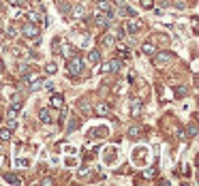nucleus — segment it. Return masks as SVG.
Returning a JSON list of instances; mask_svg holds the SVG:
<instances>
[{"label": "nucleus", "instance_id": "bb28decb", "mask_svg": "<svg viewBox=\"0 0 199 186\" xmlns=\"http://www.w3.org/2000/svg\"><path fill=\"white\" fill-rule=\"evenodd\" d=\"M0 163H2V154H0Z\"/></svg>", "mask_w": 199, "mask_h": 186}, {"label": "nucleus", "instance_id": "5701e85b", "mask_svg": "<svg viewBox=\"0 0 199 186\" xmlns=\"http://www.w3.org/2000/svg\"><path fill=\"white\" fill-rule=\"evenodd\" d=\"M45 71H47V73H51V75H54V73H56V71H58V66H56V64H54V62H50V64H47V66H45Z\"/></svg>", "mask_w": 199, "mask_h": 186}, {"label": "nucleus", "instance_id": "423d86ee", "mask_svg": "<svg viewBox=\"0 0 199 186\" xmlns=\"http://www.w3.org/2000/svg\"><path fill=\"white\" fill-rule=\"evenodd\" d=\"M139 26H141V24H139L137 19H129V22H126V26H124V30H126V32H131V34H135V32L139 30Z\"/></svg>", "mask_w": 199, "mask_h": 186}, {"label": "nucleus", "instance_id": "cd10ccee", "mask_svg": "<svg viewBox=\"0 0 199 186\" xmlns=\"http://www.w3.org/2000/svg\"><path fill=\"white\" fill-rule=\"evenodd\" d=\"M0 41H2V32H0Z\"/></svg>", "mask_w": 199, "mask_h": 186}, {"label": "nucleus", "instance_id": "f8f14e48", "mask_svg": "<svg viewBox=\"0 0 199 186\" xmlns=\"http://www.w3.org/2000/svg\"><path fill=\"white\" fill-rule=\"evenodd\" d=\"M39 120L47 124V122L51 120V113H50V109H41V113H39Z\"/></svg>", "mask_w": 199, "mask_h": 186}, {"label": "nucleus", "instance_id": "a211bd4d", "mask_svg": "<svg viewBox=\"0 0 199 186\" xmlns=\"http://www.w3.org/2000/svg\"><path fill=\"white\" fill-rule=\"evenodd\" d=\"M99 9H101V11H105V13H111L109 2H105V0H99Z\"/></svg>", "mask_w": 199, "mask_h": 186}, {"label": "nucleus", "instance_id": "6ab92c4d", "mask_svg": "<svg viewBox=\"0 0 199 186\" xmlns=\"http://www.w3.org/2000/svg\"><path fill=\"white\" fill-rule=\"evenodd\" d=\"M28 19L32 24H37V22H41V13H28Z\"/></svg>", "mask_w": 199, "mask_h": 186}, {"label": "nucleus", "instance_id": "20e7f679", "mask_svg": "<svg viewBox=\"0 0 199 186\" xmlns=\"http://www.w3.org/2000/svg\"><path fill=\"white\" fill-rule=\"evenodd\" d=\"M146 158H148V150H146V148H137V150L133 152V160H135V163L144 165V163H146Z\"/></svg>", "mask_w": 199, "mask_h": 186}, {"label": "nucleus", "instance_id": "4468645a", "mask_svg": "<svg viewBox=\"0 0 199 186\" xmlns=\"http://www.w3.org/2000/svg\"><path fill=\"white\" fill-rule=\"evenodd\" d=\"M84 13H86V9L82 6V4H77V6H73V17H84Z\"/></svg>", "mask_w": 199, "mask_h": 186}, {"label": "nucleus", "instance_id": "0eeeda50", "mask_svg": "<svg viewBox=\"0 0 199 186\" xmlns=\"http://www.w3.org/2000/svg\"><path fill=\"white\" fill-rule=\"evenodd\" d=\"M90 137L92 139H105L107 137V129H94V131H90Z\"/></svg>", "mask_w": 199, "mask_h": 186}, {"label": "nucleus", "instance_id": "412c9836", "mask_svg": "<svg viewBox=\"0 0 199 186\" xmlns=\"http://www.w3.org/2000/svg\"><path fill=\"white\" fill-rule=\"evenodd\" d=\"M154 176H156V169H146V171H144V178H146V180H152Z\"/></svg>", "mask_w": 199, "mask_h": 186}, {"label": "nucleus", "instance_id": "ddd939ff", "mask_svg": "<svg viewBox=\"0 0 199 186\" xmlns=\"http://www.w3.org/2000/svg\"><path fill=\"white\" fill-rule=\"evenodd\" d=\"M94 113H97V116H107V113H109V109H107L103 103H99V105L94 107Z\"/></svg>", "mask_w": 199, "mask_h": 186}, {"label": "nucleus", "instance_id": "dca6fc26", "mask_svg": "<svg viewBox=\"0 0 199 186\" xmlns=\"http://www.w3.org/2000/svg\"><path fill=\"white\" fill-rule=\"evenodd\" d=\"M9 109L17 113V111L22 109V98H13V103H11V107H9Z\"/></svg>", "mask_w": 199, "mask_h": 186}, {"label": "nucleus", "instance_id": "1a4fd4ad", "mask_svg": "<svg viewBox=\"0 0 199 186\" xmlns=\"http://www.w3.org/2000/svg\"><path fill=\"white\" fill-rule=\"evenodd\" d=\"M73 53H75V47H73V45H69V43H66V45H62V56H64L66 60H69V58H73Z\"/></svg>", "mask_w": 199, "mask_h": 186}, {"label": "nucleus", "instance_id": "f03ea898", "mask_svg": "<svg viewBox=\"0 0 199 186\" xmlns=\"http://www.w3.org/2000/svg\"><path fill=\"white\" fill-rule=\"evenodd\" d=\"M22 34H24L26 39H37V37H39V28L30 22V24H26V26L22 28Z\"/></svg>", "mask_w": 199, "mask_h": 186}, {"label": "nucleus", "instance_id": "9d476101", "mask_svg": "<svg viewBox=\"0 0 199 186\" xmlns=\"http://www.w3.org/2000/svg\"><path fill=\"white\" fill-rule=\"evenodd\" d=\"M88 60H90L92 64H97V62H101V51H99V49H92V51L88 53Z\"/></svg>", "mask_w": 199, "mask_h": 186}, {"label": "nucleus", "instance_id": "f257e3e1", "mask_svg": "<svg viewBox=\"0 0 199 186\" xmlns=\"http://www.w3.org/2000/svg\"><path fill=\"white\" fill-rule=\"evenodd\" d=\"M69 73L71 75H82V69H84V62L79 58H69Z\"/></svg>", "mask_w": 199, "mask_h": 186}, {"label": "nucleus", "instance_id": "9b49d317", "mask_svg": "<svg viewBox=\"0 0 199 186\" xmlns=\"http://www.w3.org/2000/svg\"><path fill=\"white\" fill-rule=\"evenodd\" d=\"M139 111H141V101H133V105H131V116L135 118Z\"/></svg>", "mask_w": 199, "mask_h": 186}, {"label": "nucleus", "instance_id": "7ed1b4c3", "mask_svg": "<svg viewBox=\"0 0 199 186\" xmlns=\"http://www.w3.org/2000/svg\"><path fill=\"white\" fill-rule=\"evenodd\" d=\"M167 62H171V53H169V51H158V53H154V64H156V66H165Z\"/></svg>", "mask_w": 199, "mask_h": 186}, {"label": "nucleus", "instance_id": "2eb2a0df", "mask_svg": "<svg viewBox=\"0 0 199 186\" xmlns=\"http://www.w3.org/2000/svg\"><path fill=\"white\" fill-rule=\"evenodd\" d=\"M141 49H144V53H148V56H154V53H156V47L152 45V43H144Z\"/></svg>", "mask_w": 199, "mask_h": 186}, {"label": "nucleus", "instance_id": "b1692460", "mask_svg": "<svg viewBox=\"0 0 199 186\" xmlns=\"http://www.w3.org/2000/svg\"><path fill=\"white\" fill-rule=\"evenodd\" d=\"M141 6H144V9H152L154 2H152V0H141Z\"/></svg>", "mask_w": 199, "mask_h": 186}, {"label": "nucleus", "instance_id": "6e6552de", "mask_svg": "<svg viewBox=\"0 0 199 186\" xmlns=\"http://www.w3.org/2000/svg\"><path fill=\"white\" fill-rule=\"evenodd\" d=\"M4 182H9V184H22V178L19 176H15V173H4Z\"/></svg>", "mask_w": 199, "mask_h": 186}, {"label": "nucleus", "instance_id": "4be33fe9", "mask_svg": "<svg viewBox=\"0 0 199 186\" xmlns=\"http://www.w3.org/2000/svg\"><path fill=\"white\" fill-rule=\"evenodd\" d=\"M101 41H103V45H113V39H111V37H109V34H103V39H101Z\"/></svg>", "mask_w": 199, "mask_h": 186}, {"label": "nucleus", "instance_id": "a878e982", "mask_svg": "<svg viewBox=\"0 0 199 186\" xmlns=\"http://www.w3.org/2000/svg\"><path fill=\"white\" fill-rule=\"evenodd\" d=\"M88 176H90V169H82L79 171V178H88Z\"/></svg>", "mask_w": 199, "mask_h": 186}, {"label": "nucleus", "instance_id": "f3484780", "mask_svg": "<svg viewBox=\"0 0 199 186\" xmlns=\"http://www.w3.org/2000/svg\"><path fill=\"white\" fill-rule=\"evenodd\" d=\"M11 139V131L9 129H0V141H9Z\"/></svg>", "mask_w": 199, "mask_h": 186}, {"label": "nucleus", "instance_id": "c85d7f7f", "mask_svg": "<svg viewBox=\"0 0 199 186\" xmlns=\"http://www.w3.org/2000/svg\"><path fill=\"white\" fill-rule=\"evenodd\" d=\"M0 69H2V66H0Z\"/></svg>", "mask_w": 199, "mask_h": 186}, {"label": "nucleus", "instance_id": "39448f33", "mask_svg": "<svg viewBox=\"0 0 199 186\" xmlns=\"http://www.w3.org/2000/svg\"><path fill=\"white\" fill-rule=\"evenodd\" d=\"M50 105L54 107V109H62V105H64V96L62 94H54L50 98Z\"/></svg>", "mask_w": 199, "mask_h": 186}, {"label": "nucleus", "instance_id": "393cba45", "mask_svg": "<svg viewBox=\"0 0 199 186\" xmlns=\"http://www.w3.org/2000/svg\"><path fill=\"white\" fill-rule=\"evenodd\" d=\"M129 135H131V137H139V129H131Z\"/></svg>", "mask_w": 199, "mask_h": 186}, {"label": "nucleus", "instance_id": "aec40b11", "mask_svg": "<svg viewBox=\"0 0 199 186\" xmlns=\"http://www.w3.org/2000/svg\"><path fill=\"white\" fill-rule=\"evenodd\" d=\"M15 165H17V167H28L30 160H28V158H15Z\"/></svg>", "mask_w": 199, "mask_h": 186}]
</instances>
